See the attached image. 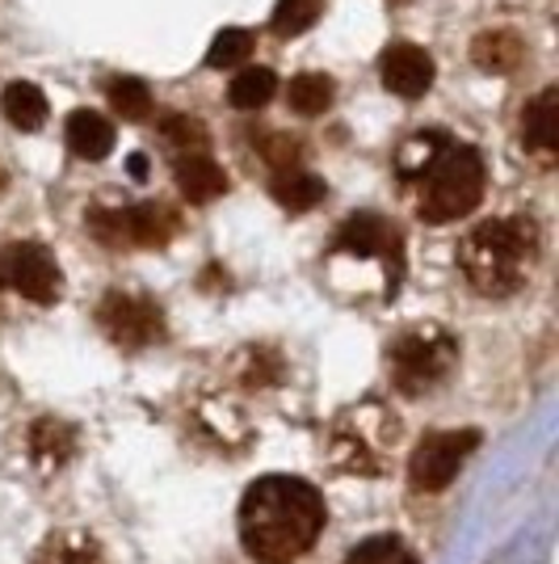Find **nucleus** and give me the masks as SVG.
<instances>
[{
	"label": "nucleus",
	"instance_id": "obj_22",
	"mask_svg": "<svg viewBox=\"0 0 559 564\" xmlns=\"http://www.w3.org/2000/svg\"><path fill=\"white\" fill-rule=\"evenodd\" d=\"M320 13H325V0H278L270 25H274L278 39H295V34H304L320 22Z\"/></svg>",
	"mask_w": 559,
	"mask_h": 564
},
{
	"label": "nucleus",
	"instance_id": "obj_26",
	"mask_svg": "<svg viewBox=\"0 0 559 564\" xmlns=\"http://www.w3.org/2000/svg\"><path fill=\"white\" fill-rule=\"evenodd\" d=\"M261 156L278 169V173H286V169H295V161H299V143L286 140V135H270L265 148H261Z\"/></svg>",
	"mask_w": 559,
	"mask_h": 564
},
{
	"label": "nucleus",
	"instance_id": "obj_4",
	"mask_svg": "<svg viewBox=\"0 0 559 564\" xmlns=\"http://www.w3.org/2000/svg\"><path fill=\"white\" fill-rule=\"evenodd\" d=\"M459 362V341L438 325H420V329L399 333L387 346V367H392V383L399 392L417 397L425 388H434L446 379Z\"/></svg>",
	"mask_w": 559,
	"mask_h": 564
},
{
	"label": "nucleus",
	"instance_id": "obj_23",
	"mask_svg": "<svg viewBox=\"0 0 559 564\" xmlns=\"http://www.w3.org/2000/svg\"><path fill=\"white\" fill-rule=\"evenodd\" d=\"M249 51H253V34L240 30V25H228V30H219L215 43H210L207 68H232L240 59H249Z\"/></svg>",
	"mask_w": 559,
	"mask_h": 564
},
{
	"label": "nucleus",
	"instance_id": "obj_10",
	"mask_svg": "<svg viewBox=\"0 0 559 564\" xmlns=\"http://www.w3.org/2000/svg\"><path fill=\"white\" fill-rule=\"evenodd\" d=\"M379 76L387 85V94L396 97H425L429 85H434V59L429 51L413 47V43H392L379 59Z\"/></svg>",
	"mask_w": 559,
	"mask_h": 564
},
{
	"label": "nucleus",
	"instance_id": "obj_15",
	"mask_svg": "<svg viewBox=\"0 0 559 564\" xmlns=\"http://www.w3.org/2000/svg\"><path fill=\"white\" fill-rule=\"evenodd\" d=\"M0 106H4V118L18 131H39L47 122V97H43L39 85H30V80H13L4 89V97H0Z\"/></svg>",
	"mask_w": 559,
	"mask_h": 564
},
{
	"label": "nucleus",
	"instance_id": "obj_18",
	"mask_svg": "<svg viewBox=\"0 0 559 564\" xmlns=\"http://www.w3.org/2000/svg\"><path fill=\"white\" fill-rule=\"evenodd\" d=\"M286 106L304 118L325 115L328 106H332V80L320 76V72H304V76H295V80H291V89H286Z\"/></svg>",
	"mask_w": 559,
	"mask_h": 564
},
{
	"label": "nucleus",
	"instance_id": "obj_7",
	"mask_svg": "<svg viewBox=\"0 0 559 564\" xmlns=\"http://www.w3.org/2000/svg\"><path fill=\"white\" fill-rule=\"evenodd\" d=\"M89 232L110 245V249H122V245H140V249H164L173 232H177V219L168 207H156V203H143V207H127V212H94L89 219Z\"/></svg>",
	"mask_w": 559,
	"mask_h": 564
},
{
	"label": "nucleus",
	"instance_id": "obj_25",
	"mask_svg": "<svg viewBox=\"0 0 559 564\" xmlns=\"http://www.w3.org/2000/svg\"><path fill=\"white\" fill-rule=\"evenodd\" d=\"M404 552L399 547L396 535H379V540H366L362 547H353L350 556H346V564H392Z\"/></svg>",
	"mask_w": 559,
	"mask_h": 564
},
{
	"label": "nucleus",
	"instance_id": "obj_1",
	"mask_svg": "<svg viewBox=\"0 0 559 564\" xmlns=\"http://www.w3.org/2000/svg\"><path fill=\"white\" fill-rule=\"evenodd\" d=\"M325 497L299 476H261L240 497V543L261 564L299 561L325 531Z\"/></svg>",
	"mask_w": 559,
	"mask_h": 564
},
{
	"label": "nucleus",
	"instance_id": "obj_12",
	"mask_svg": "<svg viewBox=\"0 0 559 564\" xmlns=\"http://www.w3.org/2000/svg\"><path fill=\"white\" fill-rule=\"evenodd\" d=\"M64 140H68L72 156H80V161H106L110 148H114V122L94 115V110H76L68 118Z\"/></svg>",
	"mask_w": 559,
	"mask_h": 564
},
{
	"label": "nucleus",
	"instance_id": "obj_14",
	"mask_svg": "<svg viewBox=\"0 0 559 564\" xmlns=\"http://www.w3.org/2000/svg\"><path fill=\"white\" fill-rule=\"evenodd\" d=\"M177 186L186 194L189 203H210L228 189V173L210 161L207 152H189L177 161Z\"/></svg>",
	"mask_w": 559,
	"mask_h": 564
},
{
	"label": "nucleus",
	"instance_id": "obj_27",
	"mask_svg": "<svg viewBox=\"0 0 559 564\" xmlns=\"http://www.w3.org/2000/svg\"><path fill=\"white\" fill-rule=\"evenodd\" d=\"M392 564H417V556H408V552H399V556H396V561H392Z\"/></svg>",
	"mask_w": 559,
	"mask_h": 564
},
{
	"label": "nucleus",
	"instance_id": "obj_3",
	"mask_svg": "<svg viewBox=\"0 0 559 564\" xmlns=\"http://www.w3.org/2000/svg\"><path fill=\"white\" fill-rule=\"evenodd\" d=\"M417 212L429 224H450L471 215L484 198V156L471 143H446L429 156L417 177Z\"/></svg>",
	"mask_w": 559,
	"mask_h": 564
},
{
	"label": "nucleus",
	"instance_id": "obj_24",
	"mask_svg": "<svg viewBox=\"0 0 559 564\" xmlns=\"http://www.w3.org/2000/svg\"><path fill=\"white\" fill-rule=\"evenodd\" d=\"M164 140L173 143V148H182V152H202L207 148V135H202V127L198 122H189L186 115H173L164 118Z\"/></svg>",
	"mask_w": 559,
	"mask_h": 564
},
{
	"label": "nucleus",
	"instance_id": "obj_5",
	"mask_svg": "<svg viewBox=\"0 0 559 564\" xmlns=\"http://www.w3.org/2000/svg\"><path fill=\"white\" fill-rule=\"evenodd\" d=\"M0 286L18 291L30 304H55L64 295V270L51 258L43 245L18 240V245H0Z\"/></svg>",
	"mask_w": 559,
	"mask_h": 564
},
{
	"label": "nucleus",
	"instance_id": "obj_20",
	"mask_svg": "<svg viewBox=\"0 0 559 564\" xmlns=\"http://www.w3.org/2000/svg\"><path fill=\"white\" fill-rule=\"evenodd\" d=\"M274 89H278V76L270 68H244L228 85V101H232L235 110H261L274 97Z\"/></svg>",
	"mask_w": 559,
	"mask_h": 564
},
{
	"label": "nucleus",
	"instance_id": "obj_19",
	"mask_svg": "<svg viewBox=\"0 0 559 564\" xmlns=\"http://www.w3.org/2000/svg\"><path fill=\"white\" fill-rule=\"evenodd\" d=\"M34 564H106V556H101L97 540L80 535V531H64V535L47 540Z\"/></svg>",
	"mask_w": 559,
	"mask_h": 564
},
{
	"label": "nucleus",
	"instance_id": "obj_2",
	"mask_svg": "<svg viewBox=\"0 0 559 564\" xmlns=\"http://www.w3.org/2000/svg\"><path fill=\"white\" fill-rule=\"evenodd\" d=\"M538 261V224L530 215H505L471 228L459 245V270L475 295L505 300Z\"/></svg>",
	"mask_w": 559,
	"mask_h": 564
},
{
	"label": "nucleus",
	"instance_id": "obj_13",
	"mask_svg": "<svg viewBox=\"0 0 559 564\" xmlns=\"http://www.w3.org/2000/svg\"><path fill=\"white\" fill-rule=\"evenodd\" d=\"M76 451V425H68L64 417H39L30 430V455L39 468H64Z\"/></svg>",
	"mask_w": 559,
	"mask_h": 564
},
{
	"label": "nucleus",
	"instance_id": "obj_21",
	"mask_svg": "<svg viewBox=\"0 0 559 564\" xmlns=\"http://www.w3.org/2000/svg\"><path fill=\"white\" fill-rule=\"evenodd\" d=\"M110 106L127 122H140V118L152 115V89L143 85L140 76H114L110 80Z\"/></svg>",
	"mask_w": 559,
	"mask_h": 564
},
{
	"label": "nucleus",
	"instance_id": "obj_11",
	"mask_svg": "<svg viewBox=\"0 0 559 564\" xmlns=\"http://www.w3.org/2000/svg\"><path fill=\"white\" fill-rule=\"evenodd\" d=\"M522 143L526 152H535L538 161H551L559 148V94L542 89L535 101H526L522 110Z\"/></svg>",
	"mask_w": 559,
	"mask_h": 564
},
{
	"label": "nucleus",
	"instance_id": "obj_9",
	"mask_svg": "<svg viewBox=\"0 0 559 564\" xmlns=\"http://www.w3.org/2000/svg\"><path fill=\"white\" fill-rule=\"evenodd\" d=\"M332 253L346 258H383L387 265V295H396V282L404 274V253H399V232L374 212H358L341 224V232L332 240Z\"/></svg>",
	"mask_w": 559,
	"mask_h": 564
},
{
	"label": "nucleus",
	"instance_id": "obj_16",
	"mask_svg": "<svg viewBox=\"0 0 559 564\" xmlns=\"http://www.w3.org/2000/svg\"><path fill=\"white\" fill-rule=\"evenodd\" d=\"M526 55V43L513 30H489L471 43V59L484 72H513Z\"/></svg>",
	"mask_w": 559,
	"mask_h": 564
},
{
	"label": "nucleus",
	"instance_id": "obj_8",
	"mask_svg": "<svg viewBox=\"0 0 559 564\" xmlns=\"http://www.w3.org/2000/svg\"><path fill=\"white\" fill-rule=\"evenodd\" d=\"M97 325L106 337L122 346V350H147L164 337V316L161 307L147 295H127V291H110L101 307H97Z\"/></svg>",
	"mask_w": 559,
	"mask_h": 564
},
{
	"label": "nucleus",
	"instance_id": "obj_17",
	"mask_svg": "<svg viewBox=\"0 0 559 564\" xmlns=\"http://www.w3.org/2000/svg\"><path fill=\"white\" fill-rule=\"evenodd\" d=\"M274 198L286 212H311L325 198V182L316 173H304V169H286L274 177Z\"/></svg>",
	"mask_w": 559,
	"mask_h": 564
},
{
	"label": "nucleus",
	"instance_id": "obj_6",
	"mask_svg": "<svg viewBox=\"0 0 559 564\" xmlns=\"http://www.w3.org/2000/svg\"><path fill=\"white\" fill-rule=\"evenodd\" d=\"M480 447V430H438V434H425L413 451V464H408V485L417 494H438L446 489L459 468L467 464V455Z\"/></svg>",
	"mask_w": 559,
	"mask_h": 564
}]
</instances>
